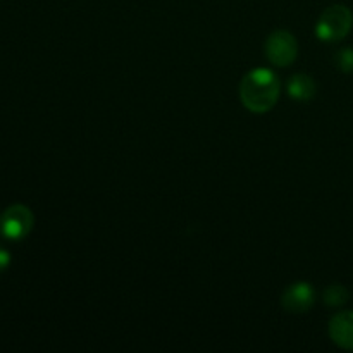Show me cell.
Returning <instances> with one entry per match:
<instances>
[{
  "label": "cell",
  "mask_w": 353,
  "mask_h": 353,
  "mask_svg": "<svg viewBox=\"0 0 353 353\" xmlns=\"http://www.w3.org/2000/svg\"><path fill=\"white\" fill-rule=\"evenodd\" d=\"M296 54H299V43L290 31L278 30L269 34L268 41H265V55H268L269 62L279 65V68H285L295 61Z\"/></svg>",
  "instance_id": "4"
},
{
  "label": "cell",
  "mask_w": 353,
  "mask_h": 353,
  "mask_svg": "<svg viewBox=\"0 0 353 353\" xmlns=\"http://www.w3.org/2000/svg\"><path fill=\"white\" fill-rule=\"evenodd\" d=\"M33 224V212L26 205L14 203L0 216V234L9 241H19L31 233Z\"/></svg>",
  "instance_id": "3"
},
{
  "label": "cell",
  "mask_w": 353,
  "mask_h": 353,
  "mask_svg": "<svg viewBox=\"0 0 353 353\" xmlns=\"http://www.w3.org/2000/svg\"><path fill=\"white\" fill-rule=\"evenodd\" d=\"M288 93L292 99L307 102L316 95V83L309 74H295L288 81Z\"/></svg>",
  "instance_id": "7"
},
{
  "label": "cell",
  "mask_w": 353,
  "mask_h": 353,
  "mask_svg": "<svg viewBox=\"0 0 353 353\" xmlns=\"http://www.w3.org/2000/svg\"><path fill=\"white\" fill-rule=\"evenodd\" d=\"M243 105L255 114L271 110L279 99V79L271 69L259 68L245 74L240 86Z\"/></svg>",
  "instance_id": "1"
},
{
  "label": "cell",
  "mask_w": 353,
  "mask_h": 353,
  "mask_svg": "<svg viewBox=\"0 0 353 353\" xmlns=\"http://www.w3.org/2000/svg\"><path fill=\"white\" fill-rule=\"evenodd\" d=\"M353 14L347 6L334 3L321 14L316 24V34L323 41H340L350 33Z\"/></svg>",
  "instance_id": "2"
},
{
  "label": "cell",
  "mask_w": 353,
  "mask_h": 353,
  "mask_svg": "<svg viewBox=\"0 0 353 353\" xmlns=\"http://www.w3.org/2000/svg\"><path fill=\"white\" fill-rule=\"evenodd\" d=\"M283 307L293 314H303L314 305L316 302V292L309 283H293L283 293Z\"/></svg>",
  "instance_id": "5"
},
{
  "label": "cell",
  "mask_w": 353,
  "mask_h": 353,
  "mask_svg": "<svg viewBox=\"0 0 353 353\" xmlns=\"http://www.w3.org/2000/svg\"><path fill=\"white\" fill-rule=\"evenodd\" d=\"M348 300V290L341 285H331L324 292V302L330 307H340L347 303Z\"/></svg>",
  "instance_id": "8"
},
{
  "label": "cell",
  "mask_w": 353,
  "mask_h": 353,
  "mask_svg": "<svg viewBox=\"0 0 353 353\" xmlns=\"http://www.w3.org/2000/svg\"><path fill=\"white\" fill-rule=\"evenodd\" d=\"M330 336L338 347L353 350V310L336 314L330 321Z\"/></svg>",
  "instance_id": "6"
},
{
  "label": "cell",
  "mask_w": 353,
  "mask_h": 353,
  "mask_svg": "<svg viewBox=\"0 0 353 353\" xmlns=\"http://www.w3.org/2000/svg\"><path fill=\"white\" fill-rule=\"evenodd\" d=\"M10 264V254L6 250V248L0 247V272L6 271Z\"/></svg>",
  "instance_id": "10"
},
{
  "label": "cell",
  "mask_w": 353,
  "mask_h": 353,
  "mask_svg": "<svg viewBox=\"0 0 353 353\" xmlns=\"http://www.w3.org/2000/svg\"><path fill=\"white\" fill-rule=\"evenodd\" d=\"M340 71L353 72V48H341L334 57Z\"/></svg>",
  "instance_id": "9"
}]
</instances>
